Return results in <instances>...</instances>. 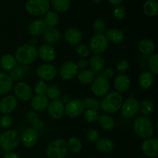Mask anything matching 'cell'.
<instances>
[{"mask_svg":"<svg viewBox=\"0 0 158 158\" xmlns=\"http://www.w3.org/2000/svg\"><path fill=\"white\" fill-rule=\"evenodd\" d=\"M15 58L17 62L23 65L31 64L38 56L37 49L31 44H24L20 46L15 52Z\"/></svg>","mask_w":158,"mask_h":158,"instance_id":"obj_3","label":"cell"},{"mask_svg":"<svg viewBox=\"0 0 158 158\" xmlns=\"http://www.w3.org/2000/svg\"><path fill=\"white\" fill-rule=\"evenodd\" d=\"M113 15L115 19L117 20H123L126 16V10H125L124 7L122 6H116L115 9H114L113 12Z\"/></svg>","mask_w":158,"mask_h":158,"instance_id":"obj_47","label":"cell"},{"mask_svg":"<svg viewBox=\"0 0 158 158\" xmlns=\"http://www.w3.org/2000/svg\"><path fill=\"white\" fill-rule=\"evenodd\" d=\"M26 119L32 125V128L37 131L41 130L44 126L43 121L40 120L37 113L34 110H31L26 114Z\"/></svg>","mask_w":158,"mask_h":158,"instance_id":"obj_33","label":"cell"},{"mask_svg":"<svg viewBox=\"0 0 158 158\" xmlns=\"http://www.w3.org/2000/svg\"><path fill=\"white\" fill-rule=\"evenodd\" d=\"M14 82L8 74L0 71V95L9 94L12 89Z\"/></svg>","mask_w":158,"mask_h":158,"instance_id":"obj_23","label":"cell"},{"mask_svg":"<svg viewBox=\"0 0 158 158\" xmlns=\"http://www.w3.org/2000/svg\"><path fill=\"white\" fill-rule=\"evenodd\" d=\"M18 100L14 96L8 95L0 100V113L4 115H9L17 107Z\"/></svg>","mask_w":158,"mask_h":158,"instance_id":"obj_15","label":"cell"},{"mask_svg":"<svg viewBox=\"0 0 158 158\" xmlns=\"http://www.w3.org/2000/svg\"><path fill=\"white\" fill-rule=\"evenodd\" d=\"M109 46V41L104 33H96L89 40V48L95 55L104 52Z\"/></svg>","mask_w":158,"mask_h":158,"instance_id":"obj_7","label":"cell"},{"mask_svg":"<svg viewBox=\"0 0 158 158\" xmlns=\"http://www.w3.org/2000/svg\"><path fill=\"white\" fill-rule=\"evenodd\" d=\"M61 100L62 102L63 103V104H66V103H68V102L70 100V97H69V95H67V94H65V95L63 96V98H62Z\"/></svg>","mask_w":158,"mask_h":158,"instance_id":"obj_54","label":"cell"},{"mask_svg":"<svg viewBox=\"0 0 158 158\" xmlns=\"http://www.w3.org/2000/svg\"><path fill=\"white\" fill-rule=\"evenodd\" d=\"M140 110L145 117L151 115L154 110V102L150 100H143L141 103H140Z\"/></svg>","mask_w":158,"mask_h":158,"instance_id":"obj_38","label":"cell"},{"mask_svg":"<svg viewBox=\"0 0 158 158\" xmlns=\"http://www.w3.org/2000/svg\"><path fill=\"white\" fill-rule=\"evenodd\" d=\"M154 75L151 72L142 73L139 77V85L143 89H148L154 83Z\"/></svg>","mask_w":158,"mask_h":158,"instance_id":"obj_34","label":"cell"},{"mask_svg":"<svg viewBox=\"0 0 158 158\" xmlns=\"http://www.w3.org/2000/svg\"><path fill=\"white\" fill-rule=\"evenodd\" d=\"M121 114L125 118H133L140 111V103L136 98L130 97L123 102L121 106Z\"/></svg>","mask_w":158,"mask_h":158,"instance_id":"obj_8","label":"cell"},{"mask_svg":"<svg viewBox=\"0 0 158 158\" xmlns=\"http://www.w3.org/2000/svg\"><path fill=\"white\" fill-rule=\"evenodd\" d=\"M103 76L106 80H110L114 77V70L112 67H106L103 70Z\"/></svg>","mask_w":158,"mask_h":158,"instance_id":"obj_51","label":"cell"},{"mask_svg":"<svg viewBox=\"0 0 158 158\" xmlns=\"http://www.w3.org/2000/svg\"><path fill=\"white\" fill-rule=\"evenodd\" d=\"M84 117L86 120L89 123H94L97 120H98L99 114L95 110L87 109L84 112Z\"/></svg>","mask_w":158,"mask_h":158,"instance_id":"obj_45","label":"cell"},{"mask_svg":"<svg viewBox=\"0 0 158 158\" xmlns=\"http://www.w3.org/2000/svg\"><path fill=\"white\" fill-rule=\"evenodd\" d=\"M64 107L65 105L60 99L52 100L47 106L48 113L52 119L58 120L63 117L64 114Z\"/></svg>","mask_w":158,"mask_h":158,"instance_id":"obj_18","label":"cell"},{"mask_svg":"<svg viewBox=\"0 0 158 158\" xmlns=\"http://www.w3.org/2000/svg\"><path fill=\"white\" fill-rule=\"evenodd\" d=\"M75 50L77 55L79 56L82 57V58L87 57L89 55V52H90V49H89V46L83 44V43H79L78 45H77L75 47Z\"/></svg>","mask_w":158,"mask_h":158,"instance_id":"obj_43","label":"cell"},{"mask_svg":"<svg viewBox=\"0 0 158 158\" xmlns=\"http://www.w3.org/2000/svg\"><path fill=\"white\" fill-rule=\"evenodd\" d=\"M13 124V120L9 115H3L0 119V125L4 129H9Z\"/></svg>","mask_w":158,"mask_h":158,"instance_id":"obj_49","label":"cell"},{"mask_svg":"<svg viewBox=\"0 0 158 158\" xmlns=\"http://www.w3.org/2000/svg\"><path fill=\"white\" fill-rule=\"evenodd\" d=\"M123 103V97L121 94L117 91L108 93L103 97V100L100 103V109L103 110L105 113L115 114L121 108Z\"/></svg>","mask_w":158,"mask_h":158,"instance_id":"obj_1","label":"cell"},{"mask_svg":"<svg viewBox=\"0 0 158 158\" xmlns=\"http://www.w3.org/2000/svg\"><path fill=\"white\" fill-rule=\"evenodd\" d=\"M69 149L64 139H56L51 141L46 148V155L49 158H65Z\"/></svg>","mask_w":158,"mask_h":158,"instance_id":"obj_5","label":"cell"},{"mask_svg":"<svg viewBox=\"0 0 158 158\" xmlns=\"http://www.w3.org/2000/svg\"><path fill=\"white\" fill-rule=\"evenodd\" d=\"M17 61L12 54H5L0 60V66L6 71H11L16 66Z\"/></svg>","mask_w":158,"mask_h":158,"instance_id":"obj_29","label":"cell"},{"mask_svg":"<svg viewBox=\"0 0 158 158\" xmlns=\"http://www.w3.org/2000/svg\"><path fill=\"white\" fill-rule=\"evenodd\" d=\"M96 78V73L91 69H84L77 73V80L81 84L89 85Z\"/></svg>","mask_w":158,"mask_h":158,"instance_id":"obj_31","label":"cell"},{"mask_svg":"<svg viewBox=\"0 0 158 158\" xmlns=\"http://www.w3.org/2000/svg\"><path fill=\"white\" fill-rule=\"evenodd\" d=\"M130 64L126 60H121L117 63V69L120 74H124L129 70Z\"/></svg>","mask_w":158,"mask_h":158,"instance_id":"obj_50","label":"cell"},{"mask_svg":"<svg viewBox=\"0 0 158 158\" xmlns=\"http://www.w3.org/2000/svg\"><path fill=\"white\" fill-rule=\"evenodd\" d=\"M108 2H109L110 4L114 5V6H120V4L122 3V2H123V0H107Z\"/></svg>","mask_w":158,"mask_h":158,"instance_id":"obj_55","label":"cell"},{"mask_svg":"<svg viewBox=\"0 0 158 158\" xmlns=\"http://www.w3.org/2000/svg\"><path fill=\"white\" fill-rule=\"evenodd\" d=\"M21 142V135L15 130H7L0 135V146L6 152L13 151Z\"/></svg>","mask_w":158,"mask_h":158,"instance_id":"obj_4","label":"cell"},{"mask_svg":"<svg viewBox=\"0 0 158 158\" xmlns=\"http://www.w3.org/2000/svg\"><path fill=\"white\" fill-rule=\"evenodd\" d=\"M84 105L79 99L70 100L64 107V114L70 118H77L84 113Z\"/></svg>","mask_w":158,"mask_h":158,"instance_id":"obj_10","label":"cell"},{"mask_svg":"<svg viewBox=\"0 0 158 158\" xmlns=\"http://www.w3.org/2000/svg\"><path fill=\"white\" fill-rule=\"evenodd\" d=\"M85 109H91L99 110H100V102L97 99L93 97H86L83 101Z\"/></svg>","mask_w":158,"mask_h":158,"instance_id":"obj_41","label":"cell"},{"mask_svg":"<svg viewBox=\"0 0 158 158\" xmlns=\"http://www.w3.org/2000/svg\"><path fill=\"white\" fill-rule=\"evenodd\" d=\"M89 65L93 72L98 73L102 72L104 69L105 60L100 55H94L89 59Z\"/></svg>","mask_w":158,"mask_h":158,"instance_id":"obj_25","label":"cell"},{"mask_svg":"<svg viewBox=\"0 0 158 158\" xmlns=\"http://www.w3.org/2000/svg\"><path fill=\"white\" fill-rule=\"evenodd\" d=\"M92 1L95 3H100L103 0H92Z\"/></svg>","mask_w":158,"mask_h":158,"instance_id":"obj_56","label":"cell"},{"mask_svg":"<svg viewBox=\"0 0 158 158\" xmlns=\"http://www.w3.org/2000/svg\"><path fill=\"white\" fill-rule=\"evenodd\" d=\"M9 77L13 82H20L25 77V71L21 66H15L13 69L10 71Z\"/></svg>","mask_w":158,"mask_h":158,"instance_id":"obj_40","label":"cell"},{"mask_svg":"<svg viewBox=\"0 0 158 158\" xmlns=\"http://www.w3.org/2000/svg\"><path fill=\"white\" fill-rule=\"evenodd\" d=\"M143 12L149 17H154L158 13V2L157 0H148L143 6Z\"/></svg>","mask_w":158,"mask_h":158,"instance_id":"obj_32","label":"cell"},{"mask_svg":"<svg viewBox=\"0 0 158 158\" xmlns=\"http://www.w3.org/2000/svg\"><path fill=\"white\" fill-rule=\"evenodd\" d=\"M43 34L44 41L49 45L56 44L61 39V33L56 27H46Z\"/></svg>","mask_w":158,"mask_h":158,"instance_id":"obj_21","label":"cell"},{"mask_svg":"<svg viewBox=\"0 0 158 158\" xmlns=\"http://www.w3.org/2000/svg\"><path fill=\"white\" fill-rule=\"evenodd\" d=\"M138 158H143V157H138Z\"/></svg>","mask_w":158,"mask_h":158,"instance_id":"obj_57","label":"cell"},{"mask_svg":"<svg viewBox=\"0 0 158 158\" xmlns=\"http://www.w3.org/2000/svg\"><path fill=\"white\" fill-rule=\"evenodd\" d=\"M38 56L45 63H51L53 61L56 57V52L55 49L52 46V45L44 43L40 46L37 49Z\"/></svg>","mask_w":158,"mask_h":158,"instance_id":"obj_16","label":"cell"},{"mask_svg":"<svg viewBox=\"0 0 158 158\" xmlns=\"http://www.w3.org/2000/svg\"><path fill=\"white\" fill-rule=\"evenodd\" d=\"M96 148L97 151L103 154H109L112 152L114 148V143L110 139L102 138L99 139L96 142Z\"/></svg>","mask_w":158,"mask_h":158,"instance_id":"obj_26","label":"cell"},{"mask_svg":"<svg viewBox=\"0 0 158 158\" xmlns=\"http://www.w3.org/2000/svg\"><path fill=\"white\" fill-rule=\"evenodd\" d=\"M36 75L40 80L43 81H51L56 77L57 70L53 65L45 63L38 66L36 69Z\"/></svg>","mask_w":158,"mask_h":158,"instance_id":"obj_12","label":"cell"},{"mask_svg":"<svg viewBox=\"0 0 158 158\" xmlns=\"http://www.w3.org/2000/svg\"><path fill=\"white\" fill-rule=\"evenodd\" d=\"M67 146L68 149L71 152L74 153V154H77V153L80 152L82 150V148H83L81 140L77 137H70L69 139V140L67 141Z\"/></svg>","mask_w":158,"mask_h":158,"instance_id":"obj_37","label":"cell"},{"mask_svg":"<svg viewBox=\"0 0 158 158\" xmlns=\"http://www.w3.org/2000/svg\"><path fill=\"white\" fill-rule=\"evenodd\" d=\"M138 49L143 55L151 56L155 51V44L151 40L143 39L139 42Z\"/></svg>","mask_w":158,"mask_h":158,"instance_id":"obj_27","label":"cell"},{"mask_svg":"<svg viewBox=\"0 0 158 158\" xmlns=\"http://www.w3.org/2000/svg\"><path fill=\"white\" fill-rule=\"evenodd\" d=\"M78 73V69L73 61H67L63 63L60 69V75L62 80L69 81Z\"/></svg>","mask_w":158,"mask_h":158,"instance_id":"obj_14","label":"cell"},{"mask_svg":"<svg viewBox=\"0 0 158 158\" xmlns=\"http://www.w3.org/2000/svg\"><path fill=\"white\" fill-rule=\"evenodd\" d=\"M48 89V85L43 80H39L34 86V90L36 95H46Z\"/></svg>","mask_w":158,"mask_h":158,"instance_id":"obj_44","label":"cell"},{"mask_svg":"<svg viewBox=\"0 0 158 158\" xmlns=\"http://www.w3.org/2000/svg\"><path fill=\"white\" fill-rule=\"evenodd\" d=\"M43 22L48 27H56L60 22L59 14L54 11H49L46 13Z\"/></svg>","mask_w":158,"mask_h":158,"instance_id":"obj_36","label":"cell"},{"mask_svg":"<svg viewBox=\"0 0 158 158\" xmlns=\"http://www.w3.org/2000/svg\"><path fill=\"white\" fill-rule=\"evenodd\" d=\"M50 8L49 0H28L26 9L32 15H42L49 12Z\"/></svg>","mask_w":158,"mask_h":158,"instance_id":"obj_6","label":"cell"},{"mask_svg":"<svg viewBox=\"0 0 158 158\" xmlns=\"http://www.w3.org/2000/svg\"><path fill=\"white\" fill-rule=\"evenodd\" d=\"M77 66V69H81V70H84L86 69V68L89 66V62L88 60H86V59L81 58L77 61V63H76Z\"/></svg>","mask_w":158,"mask_h":158,"instance_id":"obj_52","label":"cell"},{"mask_svg":"<svg viewBox=\"0 0 158 158\" xmlns=\"http://www.w3.org/2000/svg\"><path fill=\"white\" fill-rule=\"evenodd\" d=\"M133 127L135 134L140 138H151L154 134V127L152 120L145 116L137 117L134 121Z\"/></svg>","mask_w":158,"mask_h":158,"instance_id":"obj_2","label":"cell"},{"mask_svg":"<svg viewBox=\"0 0 158 158\" xmlns=\"http://www.w3.org/2000/svg\"><path fill=\"white\" fill-rule=\"evenodd\" d=\"M38 131L33 128H28L23 131L21 135V142L26 148H31L35 146L38 142Z\"/></svg>","mask_w":158,"mask_h":158,"instance_id":"obj_17","label":"cell"},{"mask_svg":"<svg viewBox=\"0 0 158 158\" xmlns=\"http://www.w3.org/2000/svg\"><path fill=\"white\" fill-rule=\"evenodd\" d=\"M148 66L153 75H157L158 73V55L151 54L148 59Z\"/></svg>","mask_w":158,"mask_h":158,"instance_id":"obj_42","label":"cell"},{"mask_svg":"<svg viewBox=\"0 0 158 158\" xmlns=\"http://www.w3.org/2000/svg\"><path fill=\"white\" fill-rule=\"evenodd\" d=\"M114 86L116 91L119 94L126 93L131 86L130 78L125 74H119L114 81Z\"/></svg>","mask_w":158,"mask_h":158,"instance_id":"obj_20","label":"cell"},{"mask_svg":"<svg viewBox=\"0 0 158 158\" xmlns=\"http://www.w3.org/2000/svg\"><path fill=\"white\" fill-rule=\"evenodd\" d=\"M46 96L49 100H59L60 97H61V89L56 85H51V86H48Z\"/></svg>","mask_w":158,"mask_h":158,"instance_id":"obj_39","label":"cell"},{"mask_svg":"<svg viewBox=\"0 0 158 158\" xmlns=\"http://www.w3.org/2000/svg\"><path fill=\"white\" fill-rule=\"evenodd\" d=\"M46 26L44 22L41 19H36L32 21L28 27L29 34L32 36H39L44 32Z\"/></svg>","mask_w":158,"mask_h":158,"instance_id":"obj_24","label":"cell"},{"mask_svg":"<svg viewBox=\"0 0 158 158\" xmlns=\"http://www.w3.org/2000/svg\"><path fill=\"white\" fill-rule=\"evenodd\" d=\"M105 35L107 38L108 41H110L116 44H119L123 42L125 36L123 31L118 29H109L106 30Z\"/></svg>","mask_w":158,"mask_h":158,"instance_id":"obj_30","label":"cell"},{"mask_svg":"<svg viewBox=\"0 0 158 158\" xmlns=\"http://www.w3.org/2000/svg\"><path fill=\"white\" fill-rule=\"evenodd\" d=\"M15 97L22 101H28L32 97V89L27 83L20 81L13 86Z\"/></svg>","mask_w":158,"mask_h":158,"instance_id":"obj_11","label":"cell"},{"mask_svg":"<svg viewBox=\"0 0 158 158\" xmlns=\"http://www.w3.org/2000/svg\"><path fill=\"white\" fill-rule=\"evenodd\" d=\"M142 152L148 157L155 158L158 156V140L155 137L145 139L141 145Z\"/></svg>","mask_w":158,"mask_h":158,"instance_id":"obj_13","label":"cell"},{"mask_svg":"<svg viewBox=\"0 0 158 158\" xmlns=\"http://www.w3.org/2000/svg\"><path fill=\"white\" fill-rule=\"evenodd\" d=\"M31 106L34 111H43L47 109L49 99L46 95H35L31 98Z\"/></svg>","mask_w":158,"mask_h":158,"instance_id":"obj_22","label":"cell"},{"mask_svg":"<svg viewBox=\"0 0 158 158\" xmlns=\"http://www.w3.org/2000/svg\"><path fill=\"white\" fill-rule=\"evenodd\" d=\"M98 121L100 127L104 131H111L115 127V120H114V117L108 114L99 116Z\"/></svg>","mask_w":158,"mask_h":158,"instance_id":"obj_28","label":"cell"},{"mask_svg":"<svg viewBox=\"0 0 158 158\" xmlns=\"http://www.w3.org/2000/svg\"><path fill=\"white\" fill-rule=\"evenodd\" d=\"M93 28L97 33H103L106 29V23L101 19H97L94 21Z\"/></svg>","mask_w":158,"mask_h":158,"instance_id":"obj_46","label":"cell"},{"mask_svg":"<svg viewBox=\"0 0 158 158\" xmlns=\"http://www.w3.org/2000/svg\"><path fill=\"white\" fill-rule=\"evenodd\" d=\"M110 86L109 80H106L103 76L94 79L91 83V91L96 97H103L109 93Z\"/></svg>","mask_w":158,"mask_h":158,"instance_id":"obj_9","label":"cell"},{"mask_svg":"<svg viewBox=\"0 0 158 158\" xmlns=\"http://www.w3.org/2000/svg\"><path fill=\"white\" fill-rule=\"evenodd\" d=\"M3 158H20V157L16 153L10 151V152H6L3 156Z\"/></svg>","mask_w":158,"mask_h":158,"instance_id":"obj_53","label":"cell"},{"mask_svg":"<svg viewBox=\"0 0 158 158\" xmlns=\"http://www.w3.org/2000/svg\"><path fill=\"white\" fill-rule=\"evenodd\" d=\"M86 138L91 143H96L100 139V133L95 129H89L86 133Z\"/></svg>","mask_w":158,"mask_h":158,"instance_id":"obj_48","label":"cell"},{"mask_svg":"<svg viewBox=\"0 0 158 158\" xmlns=\"http://www.w3.org/2000/svg\"><path fill=\"white\" fill-rule=\"evenodd\" d=\"M65 40L72 46H77L81 43L83 40V33L79 29L75 27L69 28L65 32Z\"/></svg>","mask_w":158,"mask_h":158,"instance_id":"obj_19","label":"cell"},{"mask_svg":"<svg viewBox=\"0 0 158 158\" xmlns=\"http://www.w3.org/2000/svg\"><path fill=\"white\" fill-rule=\"evenodd\" d=\"M50 5L59 13H64L67 12L70 6L69 0H51Z\"/></svg>","mask_w":158,"mask_h":158,"instance_id":"obj_35","label":"cell"}]
</instances>
